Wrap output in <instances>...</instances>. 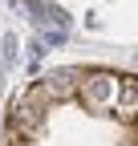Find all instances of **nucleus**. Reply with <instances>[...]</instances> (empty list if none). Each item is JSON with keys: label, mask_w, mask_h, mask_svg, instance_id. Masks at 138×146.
I'll return each instance as SVG.
<instances>
[{"label": "nucleus", "mask_w": 138, "mask_h": 146, "mask_svg": "<svg viewBox=\"0 0 138 146\" xmlns=\"http://www.w3.org/2000/svg\"><path fill=\"white\" fill-rule=\"evenodd\" d=\"M134 130H138V118H134Z\"/></svg>", "instance_id": "nucleus-3"}, {"label": "nucleus", "mask_w": 138, "mask_h": 146, "mask_svg": "<svg viewBox=\"0 0 138 146\" xmlns=\"http://www.w3.org/2000/svg\"><path fill=\"white\" fill-rule=\"evenodd\" d=\"M77 94H81V102L90 106V110H102V106L110 102V94L118 98V81H114V77H106V73H98V77H90V81L77 89Z\"/></svg>", "instance_id": "nucleus-1"}, {"label": "nucleus", "mask_w": 138, "mask_h": 146, "mask_svg": "<svg viewBox=\"0 0 138 146\" xmlns=\"http://www.w3.org/2000/svg\"><path fill=\"white\" fill-rule=\"evenodd\" d=\"M114 114L122 118V122H134V118H138V77H122V81H118Z\"/></svg>", "instance_id": "nucleus-2"}]
</instances>
